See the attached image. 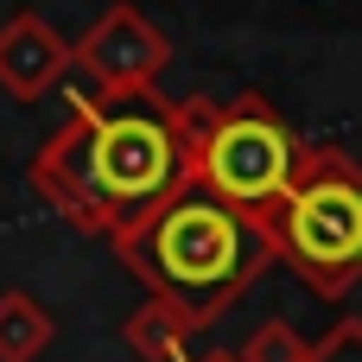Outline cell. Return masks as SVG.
I'll return each instance as SVG.
<instances>
[{
    "instance_id": "obj_1",
    "label": "cell",
    "mask_w": 362,
    "mask_h": 362,
    "mask_svg": "<svg viewBox=\"0 0 362 362\" xmlns=\"http://www.w3.org/2000/svg\"><path fill=\"white\" fill-rule=\"evenodd\" d=\"M25 185L83 235L121 242L165 197L197 185L185 102L140 95H70V121L32 153Z\"/></svg>"
},
{
    "instance_id": "obj_2",
    "label": "cell",
    "mask_w": 362,
    "mask_h": 362,
    "mask_svg": "<svg viewBox=\"0 0 362 362\" xmlns=\"http://www.w3.org/2000/svg\"><path fill=\"white\" fill-rule=\"evenodd\" d=\"M115 255L146 293L172 299L197 331L216 325L274 267V242L261 216L210 197L204 185H185L178 197H165L146 223H134L115 242Z\"/></svg>"
},
{
    "instance_id": "obj_3",
    "label": "cell",
    "mask_w": 362,
    "mask_h": 362,
    "mask_svg": "<svg viewBox=\"0 0 362 362\" xmlns=\"http://www.w3.org/2000/svg\"><path fill=\"white\" fill-rule=\"evenodd\" d=\"M274 261H286L318 299H344L362 280V165L344 146H299L286 197L261 216Z\"/></svg>"
},
{
    "instance_id": "obj_4",
    "label": "cell",
    "mask_w": 362,
    "mask_h": 362,
    "mask_svg": "<svg viewBox=\"0 0 362 362\" xmlns=\"http://www.w3.org/2000/svg\"><path fill=\"white\" fill-rule=\"evenodd\" d=\"M185 127H191V159H197V185L248 216H267L293 172H299V134L280 121V108L267 95H235V102H185Z\"/></svg>"
},
{
    "instance_id": "obj_5",
    "label": "cell",
    "mask_w": 362,
    "mask_h": 362,
    "mask_svg": "<svg viewBox=\"0 0 362 362\" xmlns=\"http://www.w3.org/2000/svg\"><path fill=\"white\" fill-rule=\"evenodd\" d=\"M70 57H76V70L95 83V95H140V89H153V83L165 76L172 38H165L140 6L115 0V6L70 45Z\"/></svg>"
},
{
    "instance_id": "obj_6",
    "label": "cell",
    "mask_w": 362,
    "mask_h": 362,
    "mask_svg": "<svg viewBox=\"0 0 362 362\" xmlns=\"http://www.w3.org/2000/svg\"><path fill=\"white\" fill-rule=\"evenodd\" d=\"M70 38L51 25V19H38V13H13L6 25H0V89L13 95V102H38L45 89H57L64 76H70Z\"/></svg>"
},
{
    "instance_id": "obj_7",
    "label": "cell",
    "mask_w": 362,
    "mask_h": 362,
    "mask_svg": "<svg viewBox=\"0 0 362 362\" xmlns=\"http://www.w3.org/2000/svg\"><path fill=\"white\" fill-rule=\"evenodd\" d=\"M191 337H197V325L172 299H159V293H146L121 318V344H127V356H140V362H191Z\"/></svg>"
},
{
    "instance_id": "obj_8",
    "label": "cell",
    "mask_w": 362,
    "mask_h": 362,
    "mask_svg": "<svg viewBox=\"0 0 362 362\" xmlns=\"http://www.w3.org/2000/svg\"><path fill=\"white\" fill-rule=\"evenodd\" d=\"M51 337H57L51 312L25 286H6L0 293V362H38L51 350Z\"/></svg>"
},
{
    "instance_id": "obj_9",
    "label": "cell",
    "mask_w": 362,
    "mask_h": 362,
    "mask_svg": "<svg viewBox=\"0 0 362 362\" xmlns=\"http://www.w3.org/2000/svg\"><path fill=\"white\" fill-rule=\"evenodd\" d=\"M305 337L286 325V318H267V325H255L248 331V344L235 350V362H305Z\"/></svg>"
},
{
    "instance_id": "obj_10",
    "label": "cell",
    "mask_w": 362,
    "mask_h": 362,
    "mask_svg": "<svg viewBox=\"0 0 362 362\" xmlns=\"http://www.w3.org/2000/svg\"><path fill=\"white\" fill-rule=\"evenodd\" d=\"M305 362H362V318H356V312L337 318V325L305 350Z\"/></svg>"
},
{
    "instance_id": "obj_11",
    "label": "cell",
    "mask_w": 362,
    "mask_h": 362,
    "mask_svg": "<svg viewBox=\"0 0 362 362\" xmlns=\"http://www.w3.org/2000/svg\"><path fill=\"white\" fill-rule=\"evenodd\" d=\"M191 362H235V350H216V356H191Z\"/></svg>"
}]
</instances>
